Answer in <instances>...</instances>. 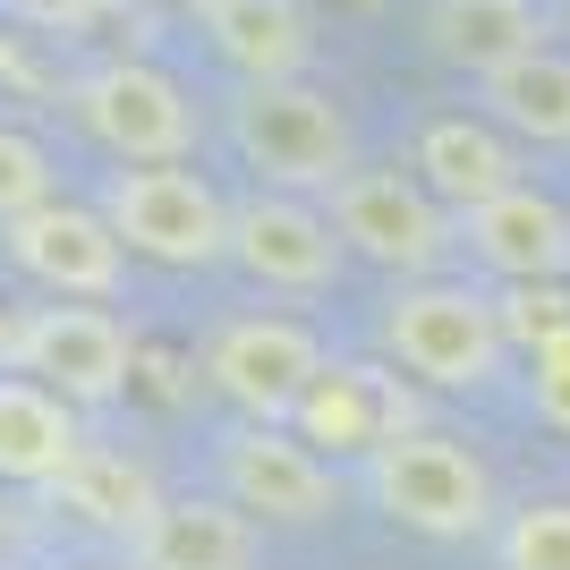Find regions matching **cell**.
<instances>
[{"label":"cell","mask_w":570,"mask_h":570,"mask_svg":"<svg viewBox=\"0 0 570 570\" xmlns=\"http://www.w3.org/2000/svg\"><path fill=\"white\" fill-rule=\"evenodd\" d=\"M51 494L69 502L77 520H95V528H128V537H137V528L163 511V485H154V469H145V460H128V452H102V443H86Z\"/></svg>","instance_id":"obj_20"},{"label":"cell","mask_w":570,"mask_h":570,"mask_svg":"<svg viewBox=\"0 0 570 570\" xmlns=\"http://www.w3.org/2000/svg\"><path fill=\"white\" fill-rule=\"evenodd\" d=\"M469 230V256L502 282H562L570 273V214L537 188H502L494 205L460 214Z\"/></svg>","instance_id":"obj_12"},{"label":"cell","mask_w":570,"mask_h":570,"mask_svg":"<svg viewBox=\"0 0 570 570\" xmlns=\"http://www.w3.org/2000/svg\"><path fill=\"white\" fill-rule=\"evenodd\" d=\"M77 401L43 392L35 375H0V485H60L69 460L86 452V434L69 417Z\"/></svg>","instance_id":"obj_16"},{"label":"cell","mask_w":570,"mask_h":570,"mask_svg":"<svg viewBox=\"0 0 570 570\" xmlns=\"http://www.w3.org/2000/svg\"><path fill=\"white\" fill-rule=\"evenodd\" d=\"M298 434L324 443V452H366V460H375L383 443H401V434H409L401 375H383V366H324L315 392L298 401Z\"/></svg>","instance_id":"obj_13"},{"label":"cell","mask_w":570,"mask_h":570,"mask_svg":"<svg viewBox=\"0 0 570 570\" xmlns=\"http://www.w3.org/2000/svg\"><path fill=\"white\" fill-rule=\"evenodd\" d=\"M366 485H375L383 520L417 528V537H476V528L494 520V485H485V469H476L460 443L417 434V426L366 460Z\"/></svg>","instance_id":"obj_3"},{"label":"cell","mask_w":570,"mask_h":570,"mask_svg":"<svg viewBox=\"0 0 570 570\" xmlns=\"http://www.w3.org/2000/svg\"><path fill=\"white\" fill-rule=\"evenodd\" d=\"M51 205V154L26 128H0V222H26Z\"/></svg>","instance_id":"obj_21"},{"label":"cell","mask_w":570,"mask_h":570,"mask_svg":"<svg viewBox=\"0 0 570 570\" xmlns=\"http://www.w3.org/2000/svg\"><path fill=\"white\" fill-rule=\"evenodd\" d=\"M333 230L350 256L383 264V273H426L443 247H452V222H443V196L409 170H350L333 188Z\"/></svg>","instance_id":"obj_6"},{"label":"cell","mask_w":570,"mask_h":570,"mask_svg":"<svg viewBox=\"0 0 570 570\" xmlns=\"http://www.w3.org/2000/svg\"><path fill=\"white\" fill-rule=\"evenodd\" d=\"M230 137L273 188H341L350 179V119L298 77H247L230 102Z\"/></svg>","instance_id":"obj_1"},{"label":"cell","mask_w":570,"mask_h":570,"mask_svg":"<svg viewBox=\"0 0 570 570\" xmlns=\"http://www.w3.org/2000/svg\"><path fill=\"white\" fill-rule=\"evenodd\" d=\"M205 26H214V51L238 77H298V60H307V9L298 0H222V9H205Z\"/></svg>","instance_id":"obj_18"},{"label":"cell","mask_w":570,"mask_h":570,"mask_svg":"<svg viewBox=\"0 0 570 570\" xmlns=\"http://www.w3.org/2000/svg\"><path fill=\"white\" fill-rule=\"evenodd\" d=\"M485 119L528 145H570V60L537 43L520 60L485 69Z\"/></svg>","instance_id":"obj_17"},{"label":"cell","mask_w":570,"mask_h":570,"mask_svg":"<svg viewBox=\"0 0 570 570\" xmlns=\"http://www.w3.org/2000/svg\"><path fill=\"white\" fill-rule=\"evenodd\" d=\"M9 256H18V273L43 282L51 298H111L119 264H128V238L111 230V214L60 205V196H51L43 214L9 222Z\"/></svg>","instance_id":"obj_10"},{"label":"cell","mask_w":570,"mask_h":570,"mask_svg":"<svg viewBox=\"0 0 570 570\" xmlns=\"http://www.w3.org/2000/svg\"><path fill=\"white\" fill-rule=\"evenodd\" d=\"M222 494L247 511V520H324L341 502L333 485V460L315 452L307 434H282V426H247L230 434V452H222Z\"/></svg>","instance_id":"obj_9"},{"label":"cell","mask_w":570,"mask_h":570,"mask_svg":"<svg viewBox=\"0 0 570 570\" xmlns=\"http://www.w3.org/2000/svg\"><path fill=\"white\" fill-rule=\"evenodd\" d=\"M230 256L264 289H324L341 264V230L298 196H247L230 205Z\"/></svg>","instance_id":"obj_11"},{"label":"cell","mask_w":570,"mask_h":570,"mask_svg":"<svg viewBox=\"0 0 570 570\" xmlns=\"http://www.w3.org/2000/svg\"><path fill=\"white\" fill-rule=\"evenodd\" d=\"M383 350L401 357L417 383H434V392H476V383L502 375L511 333H502L494 298H476L460 282H417L383 307Z\"/></svg>","instance_id":"obj_2"},{"label":"cell","mask_w":570,"mask_h":570,"mask_svg":"<svg viewBox=\"0 0 570 570\" xmlns=\"http://www.w3.org/2000/svg\"><path fill=\"white\" fill-rule=\"evenodd\" d=\"M111 230L128 238V256L154 264H214L230 256V205H222L196 170L154 163V170H119L111 196H102Z\"/></svg>","instance_id":"obj_5"},{"label":"cell","mask_w":570,"mask_h":570,"mask_svg":"<svg viewBox=\"0 0 570 570\" xmlns=\"http://www.w3.org/2000/svg\"><path fill=\"white\" fill-rule=\"evenodd\" d=\"M205 375H214L222 401H238L256 426H273V417H298V401H307L315 375H324V350H315V333L289 324V315H238V324L214 333Z\"/></svg>","instance_id":"obj_7"},{"label":"cell","mask_w":570,"mask_h":570,"mask_svg":"<svg viewBox=\"0 0 570 570\" xmlns=\"http://www.w3.org/2000/svg\"><path fill=\"white\" fill-rule=\"evenodd\" d=\"M137 570H256V520L238 511L230 494L222 502H163L154 520L128 537Z\"/></svg>","instance_id":"obj_15"},{"label":"cell","mask_w":570,"mask_h":570,"mask_svg":"<svg viewBox=\"0 0 570 570\" xmlns=\"http://www.w3.org/2000/svg\"><path fill=\"white\" fill-rule=\"evenodd\" d=\"M426 35H434L443 60L485 77V69H502V60L537 51V9H528V0H434Z\"/></svg>","instance_id":"obj_19"},{"label":"cell","mask_w":570,"mask_h":570,"mask_svg":"<svg viewBox=\"0 0 570 570\" xmlns=\"http://www.w3.org/2000/svg\"><path fill=\"white\" fill-rule=\"evenodd\" d=\"M502 307V333L511 341H553V333H570V289L562 282H511V298H494Z\"/></svg>","instance_id":"obj_23"},{"label":"cell","mask_w":570,"mask_h":570,"mask_svg":"<svg viewBox=\"0 0 570 570\" xmlns=\"http://www.w3.org/2000/svg\"><path fill=\"white\" fill-rule=\"evenodd\" d=\"M502 570H570V502H528L502 537Z\"/></svg>","instance_id":"obj_22"},{"label":"cell","mask_w":570,"mask_h":570,"mask_svg":"<svg viewBox=\"0 0 570 570\" xmlns=\"http://www.w3.org/2000/svg\"><path fill=\"white\" fill-rule=\"evenodd\" d=\"M537 409H546L553 426L570 434V333L537 341Z\"/></svg>","instance_id":"obj_24"},{"label":"cell","mask_w":570,"mask_h":570,"mask_svg":"<svg viewBox=\"0 0 570 570\" xmlns=\"http://www.w3.org/2000/svg\"><path fill=\"white\" fill-rule=\"evenodd\" d=\"M9 357H18V375H35L60 401H111L137 350H128V324L102 307H43L35 324H18Z\"/></svg>","instance_id":"obj_8"},{"label":"cell","mask_w":570,"mask_h":570,"mask_svg":"<svg viewBox=\"0 0 570 570\" xmlns=\"http://www.w3.org/2000/svg\"><path fill=\"white\" fill-rule=\"evenodd\" d=\"M77 119H86V137L102 145V154H119V163H179L196 145V102L179 95V77H163L154 60H102V69H86L69 86Z\"/></svg>","instance_id":"obj_4"},{"label":"cell","mask_w":570,"mask_h":570,"mask_svg":"<svg viewBox=\"0 0 570 570\" xmlns=\"http://www.w3.org/2000/svg\"><path fill=\"white\" fill-rule=\"evenodd\" d=\"M170 9H222V0H170Z\"/></svg>","instance_id":"obj_25"},{"label":"cell","mask_w":570,"mask_h":570,"mask_svg":"<svg viewBox=\"0 0 570 570\" xmlns=\"http://www.w3.org/2000/svg\"><path fill=\"white\" fill-rule=\"evenodd\" d=\"M417 179H426L452 214H476V205H494L502 188H520V154H511V137H502L494 119L443 111V119H426V137H417Z\"/></svg>","instance_id":"obj_14"}]
</instances>
